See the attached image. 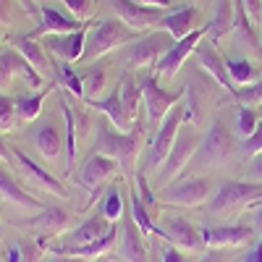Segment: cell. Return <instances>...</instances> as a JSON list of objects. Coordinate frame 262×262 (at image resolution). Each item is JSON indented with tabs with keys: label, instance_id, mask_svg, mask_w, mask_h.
<instances>
[{
	"label": "cell",
	"instance_id": "obj_1",
	"mask_svg": "<svg viewBox=\"0 0 262 262\" xmlns=\"http://www.w3.org/2000/svg\"><path fill=\"white\" fill-rule=\"evenodd\" d=\"M139 37H142V32L131 29L121 18H100L92 24V29L86 32L81 60H95L100 55H107L116 48H126L131 42H137Z\"/></svg>",
	"mask_w": 262,
	"mask_h": 262
},
{
	"label": "cell",
	"instance_id": "obj_2",
	"mask_svg": "<svg viewBox=\"0 0 262 262\" xmlns=\"http://www.w3.org/2000/svg\"><path fill=\"white\" fill-rule=\"evenodd\" d=\"M202 137H205V131H200V128L191 126V123H184V126L179 128L176 142H173V147H170V152H168L165 163L155 170V179H152V181H155V186L165 189L168 184L176 181L179 173L194 160V152L200 149Z\"/></svg>",
	"mask_w": 262,
	"mask_h": 262
},
{
	"label": "cell",
	"instance_id": "obj_3",
	"mask_svg": "<svg viewBox=\"0 0 262 262\" xmlns=\"http://www.w3.org/2000/svg\"><path fill=\"white\" fill-rule=\"evenodd\" d=\"M139 131L142 128H134V131H121L116 128L111 121H100L97 126V142H95V152L105 158H113L123 170L131 168L134 163L137 152H139Z\"/></svg>",
	"mask_w": 262,
	"mask_h": 262
},
{
	"label": "cell",
	"instance_id": "obj_4",
	"mask_svg": "<svg viewBox=\"0 0 262 262\" xmlns=\"http://www.w3.org/2000/svg\"><path fill=\"white\" fill-rule=\"evenodd\" d=\"M233 147H236V139L228 131V126L215 118L210 123V128L205 131L200 149L194 152V160H191L194 170H210V168L223 165L233 155Z\"/></svg>",
	"mask_w": 262,
	"mask_h": 262
},
{
	"label": "cell",
	"instance_id": "obj_5",
	"mask_svg": "<svg viewBox=\"0 0 262 262\" xmlns=\"http://www.w3.org/2000/svg\"><path fill=\"white\" fill-rule=\"evenodd\" d=\"M173 45H176V39L168 32H152V34L139 37L137 42H131V45L121 48V60L131 66V69H155L160 58Z\"/></svg>",
	"mask_w": 262,
	"mask_h": 262
},
{
	"label": "cell",
	"instance_id": "obj_6",
	"mask_svg": "<svg viewBox=\"0 0 262 262\" xmlns=\"http://www.w3.org/2000/svg\"><path fill=\"white\" fill-rule=\"evenodd\" d=\"M186 123V113H184V100L179 105H173V111L163 118V123L155 128V137H152L149 147H147V155H144V170H152L155 173L165 158H168V152L173 147V142H176V134H179V128Z\"/></svg>",
	"mask_w": 262,
	"mask_h": 262
},
{
	"label": "cell",
	"instance_id": "obj_7",
	"mask_svg": "<svg viewBox=\"0 0 262 262\" xmlns=\"http://www.w3.org/2000/svg\"><path fill=\"white\" fill-rule=\"evenodd\" d=\"M42 74H37L32 69V63L13 48H3L0 50V90H11L16 81H24L29 90L42 86Z\"/></svg>",
	"mask_w": 262,
	"mask_h": 262
},
{
	"label": "cell",
	"instance_id": "obj_8",
	"mask_svg": "<svg viewBox=\"0 0 262 262\" xmlns=\"http://www.w3.org/2000/svg\"><path fill=\"white\" fill-rule=\"evenodd\" d=\"M139 86H142V100H144L147 121L152 126H160L163 118L173 111V105H179L184 100V92H165L163 86L158 84L155 76H142Z\"/></svg>",
	"mask_w": 262,
	"mask_h": 262
},
{
	"label": "cell",
	"instance_id": "obj_9",
	"mask_svg": "<svg viewBox=\"0 0 262 262\" xmlns=\"http://www.w3.org/2000/svg\"><path fill=\"white\" fill-rule=\"evenodd\" d=\"M111 221L102 215V210L97 207V212H92L86 221H81L76 228L66 231L63 236H58V244L48 247L53 254L63 252V249H71V247H81V244H90V242H97V238H102L107 231H111Z\"/></svg>",
	"mask_w": 262,
	"mask_h": 262
},
{
	"label": "cell",
	"instance_id": "obj_10",
	"mask_svg": "<svg viewBox=\"0 0 262 262\" xmlns=\"http://www.w3.org/2000/svg\"><path fill=\"white\" fill-rule=\"evenodd\" d=\"M262 196V184L259 181H223L217 191L210 196V212H223L238 205H249Z\"/></svg>",
	"mask_w": 262,
	"mask_h": 262
},
{
	"label": "cell",
	"instance_id": "obj_11",
	"mask_svg": "<svg viewBox=\"0 0 262 262\" xmlns=\"http://www.w3.org/2000/svg\"><path fill=\"white\" fill-rule=\"evenodd\" d=\"M210 97V86L202 76L200 66H189L186 69V90H184V113H186V123L196 126L205 121V105Z\"/></svg>",
	"mask_w": 262,
	"mask_h": 262
},
{
	"label": "cell",
	"instance_id": "obj_12",
	"mask_svg": "<svg viewBox=\"0 0 262 262\" xmlns=\"http://www.w3.org/2000/svg\"><path fill=\"white\" fill-rule=\"evenodd\" d=\"M210 179H200V176H191L176 184H168L160 194H163V202L168 205H176V207H200L210 200Z\"/></svg>",
	"mask_w": 262,
	"mask_h": 262
},
{
	"label": "cell",
	"instance_id": "obj_13",
	"mask_svg": "<svg viewBox=\"0 0 262 262\" xmlns=\"http://www.w3.org/2000/svg\"><path fill=\"white\" fill-rule=\"evenodd\" d=\"M207 34V29L205 27H200V29H194V32H189L186 37H181V39H176V45H173L163 58H160V63L155 66V71H158V76H163V79H170V76H176L181 69H184V63H186V58L189 55H194V48L200 45V39Z\"/></svg>",
	"mask_w": 262,
	"mask_h": 262
},
{
	"label": "cell",
	"instance_id": "obj_14",
	"mask_svg": "<svg viewBox=\"0 0 262 262\" xmlns=\"http://www.w3.org/2000/svg\"><path fill=\"white\" fill-rule=\"evenodd\" d=\"M111 3V8L116 11V16L123 21V24H128L131 29L137 32H144V29H152L158 27L163 16L168 11L163 8H147V6H139L137 0H107Z\"/></svg>",
	"mask_w": 262,
	"mask_h": 262
},
{
	"label": "cell",
	"instance_id": "obj_15",
	"mask_svg": "<svg viewBox=\"0 0 262 262\" xmlns=\"http://www.w3.org/2000/svg\"><path fill=\"white\" fill-rule=\"evenodd\" d=\"M86 24L79 32H69V34H45L42 37V48L48 50V55H53L55 60L63 63H74L81 60L84 53V42H86Z\"/></svg>",
	"mask_w": 262,
	"mask_h": 262
},
{
	"label": "cell",
	"instance_id": "obj_16",
	"mask_svg": "<svg viewBox=\"0 0 262 262\" xmlns=\"http://www.w3.org/2000/svg\"><path fill=\"white\" fill-rule=\"evenodd\" d=\"M158 228H160V236L168 244L179 247L184 252H200L205 247L202 231H196L189 221H184V217H163V223Z\"/></svg>",
	"mask_w": 262,
	"mask_h": 262
},
{
	"label": "cell",
	"instance_id": "obj_17",
	"mask_svg": "<svg viewBox=\"0 0 262 262\" xmlns=\"http://www.w3.org/2000/svg\"><path fill=\"white\" fill-rule=\"evenodd\" d=\"M13 226H24V228H34L39 238H48L50 236H63L71 226V215L60 210V207H45L39 210V215L24 217V221H13Z\"/></svg>",
	"mask_w": 262,
	"mask_h": 262
},
{
	"label": "cell",
	"instance_id": "obj_18",
	"mask_svg": "<svg viewBox=\"0 0 262 262\" xmlns=\"http://www.w3.org/2000/svg\"><path fill=\"white\" fill-rule=\"evenodd\" d=\"M194 60H196V66L205 71V74H210L221 86H226L228 92H233L236 86H233V81H231V76H228V69H226V58L217 53V48H215V42H210L207 39V34L200 39V45L194 48Z\"/></svg>",
	"mask_w": 262,
	"mask_h": 262
},
{
	"label": "cell",
	"instance_id": "obj_19",
	"mask_svg": "<svg viewBox=\"0 0 262 262\" xmlns=\"http://www.w3.org/2000/svg\"><path fill=\"white\" fill-rule=\"evenodd\" d=\"M39 18L42 24L32 32V37H45V34H69V32H79L84 24L79 18H74L71 13H63L58 8H53L50 3L39 6Z\"/></svg>",
	"mask_w": 262,
	"mask_h": 262
},
{
	"label": "cell",
	"instance_id": "obj_20",
	"mask_svg": "<svg viewBox=\"0 0 262 262\" xmlns=\"http://www.w3.org/2000/svg\"><path fill=\"white\" fill-rule=\"evenodd\" d=\"M121 259L123 262H149L147 247H144V233L134 223L131 215L121 217Z\"/></svg>",
	"mask_w": 262,
	"mask_h": 262
},
{
	"label": "cell",
	"instance_id": "obj_21",
	"mask_svg": "<svg viewBox=\"0 0 262 262\" xmlns=\"http://www.w3.org/2000/svg\"><path fill=\"white\" fill-rule=\"evenodd\" d=\"M118 168L121 165L113 158H105V155H100V152H95V155L81 165L79 176H76V184L81 189H100V184L111 179Z\"/></svg>",
	"mask_w": 262,
	"mask_h": 262
},
{
	"label": "cell",
	"instance_id": "obj_22",
	"mask_svg": "<svg viewBox=\"0 0 262 262\" xmlns=\"http://www.w3.org/2000/svg\"><path fill=\"white\" fill-rule=\"evenodd\" d=\"M13 152V160L21 165V170H24L27 173V176L34 181V184H39L42 189H48L50 194H58V196H69V191H66V186L53 176V173H48L45 168H42V165H37L29 155H27V152L24 149H18V147H13L11 149Z\"/></svg>",
	"mask_w": 262,
	"mask_h": 262
},
{
	"label": "cell",
	"instance_id": "obj_23",
	"mask_svg": "<svg viewBox=\"0 0 262 262\" xmlns=\"http://www.w3.org/2000/svg\"><path fill=\"white\" fill-rule=\"evenodd\" d=\"M249 238H252V228H249V226H238V223L217 226V228H205V231H202V242H205L207 247H215V249L247 244Z\"/></svg>",
	"mask_w": 262,
	"mask_h": 262
},
{
	"label": "cell",
	"instance_id": "obj_24",
	"mask_svg": "<svg viewBox=\"0 0 262 262\" xmlns=\"http://www.w3.org/2000/svg\"><path fill=\"white\" fill-rule=\"evenodd\" d=\"M11 48L18 50L21 55H24L29 63H32V69L42 76H48L53 69H50V58H48V50L42 48V42H37V37L32 34H16L11 39Z\"/></svg>",
	"mask_w": 262,
	"mask_h": 262
},
{
	"label": "cell",
	"instance_id": "obj_25",
	"mask_svg": "<svg viewBox=\"0 0 262 262\" xmlns=\"http://www.w3.org/2000/svg\"><path fill=\"white\" fill-rule=\"evenodd\" d=\"M233 18H236V0H215L212 6V16L207 21V39L217 42L226 34L233 32Z\"/></svg>",
	"mask_w": 262,
	"mask_h": 262
},
{
	"label": "cell",
	"instance_id": "obj_26",
	"mask_svg": "<svg viewBox=\"0 0 262 262\" xmlns=\"http://www.w3.org/2000/svg\"><path fill=\"white\" fill-rule=\"evenodd\" d=\"M0 196H3L6 202H11V205L27 207V210H34V212L45 210V205H42L39 200H34L32 194H27L24 189H21V186L16 184V179H13L11 173L6 170L3 160H0Z\"/></svg>",
	"mask_w": 262,
	"mask_h": 262
},
{
	"label": "cell",
	"instance_id": "obj_27",
	"mask_svg": "<svg viewBox=\"0 0 262 262\" xmlns=\"http://www.w3.org/2000/svg\"><path fill=\"white\" fill-rule=\"evenodd\" d=\"M196 16H200V13H196V8L186 6V8H179V11H168L158 27H160L163 32H168L173 39H181V37H186L189 32H194Z\"/></svg>",
	"mask_w": 262,
	"mask_h": 262
},
{
	"label": "cell",
	"instance_id": "obj_28",
	"mask_svg": "<svg viewBox=\"0 0 262 262\" xmlns=\"http://www.w3.org/2000/svg\"><path fill=\"white\" fill-rule=\"evenodd\" d=\"M86 105L90 107H95V111H100L107 121H111L116 128H121V131H126L128 126H131V121H128V116H126V107H123V102H121V95H118V86L107 95V97H102V100H86Z\"/></svg>",
	"mask_w": 262,
	"mask_h": 262
},
{
	"label": "cell",
	"instance_id": "obj_29",
	"mask_svg": "<svg viewBox=\"0 0 262 262\" xmlns=\"http://www.w3.org/2000/svg\"><path fill=\"white\" fill-rule=\"evenodd\" d=\"M37 149L42 152V158L45 160H58L60 155V128L55 121H45V123H39L34 128V134H32Z\"/></svg>",
	"mask_w": 262,
	"mask_h": 262
},
{
	"label": "cell",
	"instance_id": "obj_30",
	"mask_svg": "<svg viewBox=\"0 0 262 262\" xmlns=\"http://www.w3.org/2000/svg\"><path fill=\"white\" fill-rule=\"evenodd\" d=\"M233 34H236V42L242 48H249V50H259V34H257V27L254 21L249 18V13L244 11V6L236 0V18H233Z\"/></svg>",
	"mask_w": 262,
	"mask_h": 262
},
{
	"label": "cell",
	"instance_id": "obj_31",
	"mask_svg": "<svg viewBox=\"0 0 262 262\" xmlns=\"http://www.w3.org/2000/svg\"><path fill=\"white\" fill-rule=\"evenodd\" d=\"M116 238H118V226H113L102 238L97 242H90V244H81V247H71V249H63L58 254H69V257H84V259H97V257H105L116 247Z\"/></svg>",
	"mask_w": 262,
	"mask_h": 262
},
{
	"label": "cell",
	"instance_id": "obj_32",
	"mask_svg": "<svg viewBox=\"0 0 262 262\" xmlns=\"http://www.w3.org/2000/svg\"><path fill=\"white\" fill-rule=\"evenodd\" d=\"M118 95H121V102L126 107V116L128 121H137L139 118V102H142V86L139 81L134 79V74L126 71L121 79H118Z\"/></svg>",
	"mask_w": 262,
	"mask_h": 262
},
{
	"label": "cell",
	"instance_id": "obj_33",
	"mask_svg": "<svg viewBox=\"0 0 262 262\" xmlns=\"http://www.w3.org/2000/svg\"><path fill=\"white\" fill-rule=\"evenodd\" d=\"M58 102L66 121V173H71L76 163V116H74V107L66 102V97H60Z\"/></svg>",
	"mask_w": 262,
	"mask_h": 262
},
{
	"label": "cell",
	"instance_id": "obj_34",
	"mask_svg": "<svg viewBox=\"0 0 262 262\" xmlns=\"http://www.w3.org/2000/svg\"><path fill=\"white\" fill-rule=\"evenodd\" d=\"M226 69H228L233 86H247L259 79V69L247 58H226Z\"/></svg>",
	"mask_w": 262,
	"mask_h": 262
},
{
	"label": "cell",
	"instance_id": "obj_35",
	"mask_svg": "<svg viewBox=\"0 0 262 262\" xmlns=\"http://www.w3.org/2000/svg\"><path fill=\"white\" fill-rule=\"evenodd\" d=\"M45 97H48V90H39V92H34V95H16L13 100H16V113H18V118L21 121H34L37 116H39V111H42V102H45Z\"/></svg>",
	"mask_w": 262,
	"mask_h": 262
},
{
	"label": "cell",
	"instance_id": "obj_36",
	"mask_svg": "<svg viewBox=\"0 0 262 262\" xmlns=\"http://www.w3.org/2000/svg\"><path fill=\"white\" fill-rule=\"evenodd\" d=\"M53 74L58 79V84L63 86V90H69L74 97H84V84H81V76L71 69L69 63H63V60H55L53 66Z\"/></svg>",
	"mask_w": 262,
	"mask_h": 262
},
{
	"label": "cell",
	"instance_id": "obj_37",
	"mask_svg": "<svg viewBox=\"0 0 262 262\" xmlns=\"http://www.w3.org/2000/svg\"><path fill=\"white\" fill-rule=\"evenodd\" d=\"M128 215L134 217V223L142 228L144 236H149V233H158V236H160V228L155 226L152 215L147 212V205H144V200H142L139 194H131V210H128Z\"/></svg>",
	"mask_w": 262,
	"mask_h": 262
},
{
	"label": "cell",
	"instance_id": "obj_38",
	"mask_svg": "<svg viewBox=\"0 0 262 262\" xmlns=\"http://www.w3.org/2000/svg\"><path fill=\"white\" fill-rule=\"evenodd\" d=\"M105 81H107L105 69H102V66H92V69L81 76V84H84V100H97V95L105 90Z\"/></svg>",
	"mask_w": 262,
	"mask_h": 262
},
{
	"label": "cell",
	"instance_id": "obj_39",
	"mask_svg": "<svg viewBox=\"0 0 262 262\" xmlns=\"http://www.w3.org/2000/svg\"><path fill=\"white\" fill-rule=\"evenodd\" d=\"M231 97L238 102V105H247V107H257L262 105V76L247 86H236V90L231 92Z\"/></svg>",
	"mask_w": 262,
	"mask_h": 262
},
{
	"label": "cell",
	"instance_id": "obj_40",
	"mask_svg": "<svg viewBox=\"0 0 262 262\" xmlns=\"http://www.w3.org/2000/svg\"><path fill=\"white\" fill-rule=\"evenodd\" d=\"M100 210H102V215H105L111 223H118L121 217L126 215V212H123V194H121L118 186H113L111 191L105 194V202H102Z\"/></svg>",
	"mask_w": 262,
	"mask_h": 262
},
{
	"label": "cell",
	"instance_id": "obj_41",
	"mask_svg": "<svg viewBox=\"0 0 262 262\" xmlns=\"http://www.w3.org/2000/svg\"><path fill=\"white\" fill-rule=\"evenodd\" d=\"M257 126H259L257 111H252V107H247V105H238V111H236V131H238V137L242 139L252 137L257 131Z\"/></svg>",
	"mask_w": 262,
	"mask_h": 262
},
{
	"label": "cell",
	"instance_id": "obj_42",
	"mask_svg": "<svg viewBox=\"0 0 262 262\" xmlns=\"http://www.w3.org/2000/svg\"><path fill=\"white\" fill-rule=\"evenodd\" d=\"M16 242L21 247V257H24V262H39L42 254H45V249H48V242H45V238H39V236L37 238L18 236Z\"/></svg>",
	"mask_w": 262,
	"mask_h": 262
},
{
	"label": "cell",
	"instance_id": "obj_43",
	"mask_svg": "<svg viewBox=\"0 0 262 262\" xmlns=\"http://www.w3.org/2000/svg\"><path fill=\"white\" fill-rule=\"evenodd\" d=\"M18 113H16V100L11 95H3L0 92V131H8L13 128Z\"/></svg>",
	"mask_w": 262,
	"mask_h": 262
},
{
	"label": "cell",
	"instance_id": "obj_44",
	"mask_svg": "<svg viewBox=\"0 0 262 262\" xmlns=\"http://www.w3.org/2000/svg\"><path fill=\"white\" fill-rule=\"evenodd\" d=\"M262 152V121H259V126H257V131L252 137H247L244 139V147H242V158H244V163H249L252 158H257Z\"/></svg>",
	"mask_w": 262,
	"mask_h": 262
},
{
	"label": "cell",
	"instance_id": "obj_45",
	"mask_svg": "<svg viewBox=\"0 0 262 262\" xmlns=\"http://www.w3.org/2000/svg\"><path fill=\"white\" fill-rule=\"evenodd\" d=\"M21 3L18 0H0V27H6V24H13L16 21V13H18ZM24 11V8H21ZM27 13V11H24Z\"/></svg>",
	"mask_w": 262,
	"mask_h": 262
},
{
	"label": "cell",
	"instance_id": "obj_46",
	"mask_svg": "<svg viewBox=\"0 0 262 262\" xmlns=\"http://www.w3.org/2000/svg\"><path fill=\"white\" fill-rule=\"evenodd\" d=\"M60 3L69 8V13L79 21H84L86 16H90V8H92V0H60Z\"/></svg>",
	"mask_w": 262,
	"mask_h": 262
},
{
	"label": "cell",
	"instance_id": "obj_47",
	"mask_svg": "<svg viewBox=\"0 0 262 262\" xmlns=\"http://www.w3.org/2000/svg\"><path fill=\"white\" fill-rule=\"evenodd\" d=\"M244 181H259L262 184V152L247 163V179Z\"/></svg>",
	"mask_w": 262,
	"mask_h": 262
},
{
	"label": "cell",
	"instance_id": "obj_48",
	"mask_svg": "<svg viewBox=\"0 0 262 262\" xmlns=\"http://www.w3.org/2000/svg\"><path fill=\"white\" fill-rule=\"evenodd\" d=\"M160 262H186V257H184V252H181L179 247L165 244V247L160 249Z\"/></svg>",
	"mask_w": 262,
	"mask_h": 262
},
{
	"label": "cell",
	"instance_id": "obj_49",
	"mask_svg": "<svg viewBox=\"0 0 262 262\" xmlns=\"http://www.w3.org/2000/svg\"><path fill=\"white\" fill-rule=\"evenodd\" d=\"M238 3L244 6V11L249 13L252 21H259V16H262V0H238Z\"/></svg>",
	"mask_w": 262,
	"mask_h": 262
},
{
	"label": "cell",
	"instance_id": "obj_50",
	"mask_svg": "<svg viewBox=\"0 0 262 262\" xmlns=\"http://www.w3.org/2000/svg\"><path fill=\"white\" fill-rule=\"evenodd\" d=\"M238 262H262V238H259V242H257L247 254H242V259H238Z\"/></svg>",
	"mask_w": 262,
	"mask_h": 262
},
{
	"label": "cell",
	"instance_id": "obj_51",
	"mask_svg": "<svg viewBox=\"0 0 262 262\" xmlns=\"http://www.w3.org/2000/svg\"><path fill=\"white\" fill-rule=\"evenodd\" d=\"M6 262H24V257H21V247L18 242H11L6 247Z\"/></svg>",
	"mask_w": 262,
	"mask_h": 262
},
{
	"label": "cell",
	"instance_id": "obj_52",
	"mask_svg": "<svg viewBox=\"0 0 262 262\" xmlns=\"http://www.w3.org/2000/svg\"><path fill=\"white\" fill-rule=\"evenodd\" d=\"M200 262H228V257H226V252H221V249H210V252H205V257H202Z\"/></svg>",
	"mask_w": 262,
	"mask_h": 262
},
{
	"label": "cell",
	"instance_id": "obj_53",
	"mask_svg": "<svg viewBox=\"0 0 262 262\" xmlns=\"http://www.w3.org/2000/svg\"><path fill=\"white\" fill-rule=\"evenodd\" d=\"M137 3L147 6V8H163V11H168L173 6V0H137Z\"/></svg>",
	"mask_w": 262,
	"mask_h": 262
},
{
	"label": "cell",
	"instance_id": "obj_54",
	"mask_svg": "<svg viewBox=\"0 0 262 262\" xmlns=\"http://www.w3.org/2000/svg\"><path fill=\"white\" fill-rule=\"evenodd\" d=\"M247 210L254 215V223H257V226H262V200H257V202H249V205H247Z\"/></svg>",
	"mask_w": 262,
	"mask_h": 262
},
{
	"label": "cell",
	"instance_id": "obj_55",
	"mask_svg": "<svg viewBox=\"0 0 262 262\" xmlns=\"http://www.w3.org/2000/svg\"><path fill=\"white\" fill-rule=\"evenodd\" d=\"M18 3H21V8H24L29 16H37L39 13V6L34 3V0H18Z\"/></svg>",
	"mask_w": 262,
	"mask_h": 262
},
{
	"label": "cell",
	"instance_id": "obj_56",
	"mask_svg": "<svg viewBox=\"0 0 262 262\" xmlns=\"http://www.w3.org/2000/svg\"><path fill=\"white\" fill-rule=\"evenodd\" d=\"M50 262H90V259H84V257H69V254H55Z\"/></svg>",
	"mask_w": 262,
	"mask_h": 262
},
{
	"label": "cell",
	"instance_id": "obj_57",
	"mask_svg": "<svg viewBox=\"0 0 262 262\" xmlns=\"http://www.w3.org/2000/svg\"><path fill=\"white\" fill-rule=\"evenodd\" d=\"M0 160H3V163H11V160H13V152L6 147L3 139H0Z\"/></svg>",
	"mask_w": 262,
	"mask_h": 262
},
{
	"label": "cell",
	"instance_id": "obj_58",
	"mask_svg": "<svg viewBox=\"0 0 262 262\" xmlns=\"http://www.w3.org/2000/svg\"><path fill=\"white\" fill-rule=\"evenodd\" d=\"M259 48H262V16H259Z\"/></svg>",
	"mask_w": 262,
	"mask_h": 262
},
{
	"label": "cell",
	"instance_id": "obj_59",
	"mask_svg": "<svg viewBox=\"0 0 262 262\" xmlns=\"http://www.w3.org/2000/svg\"><path fill=\"white\" fill-rule=\"evenodd\" d=\"M0 37H3V34H0Z\"/></svg>",
	"mask_w": 262,
	"mask_h": 262
},
{
	"label": "cell",
	"instance_id": "obj_60",
	"mask_svg": "<svg viewBox=\"0 0 262 262\" xmlns=\"http://www.w3.org/2000/svg\"><path fill=\"white\" fill-rule=\"evenodd\" d=\"M102 262H105V259H102Z\"/></svg>",
	"mask_w": 262,
	"mask_h": 262
}]
</instances>
